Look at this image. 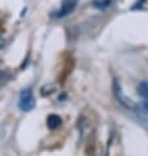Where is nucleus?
<instances>
[{
	"mask_svg": "<svg viewBox=\"0 0 148 156\" xmlns=\"http://www.w3.org/2000/svg\"><path fill=\"white\" fill-rule=\"evenodd\" d=\"M0 46H2V40H0Z\"/></svg>",
	"mask_w": 148,
	"mask_h": 156,
	"instance_id": "7",
	"label": "nucleus"
},
{
	"mask_svg": "<svg viewBox=\"0 0 148 156\" xmlns=\"http://www.w3.org/2000/svg\"><path fill=\"white\" fill-rule=\"evenodd\" d=\"M111 0H94L93 4L96 5V8H106L110 5Z\"/></svg>",
	"mask_w": 148,
	"mask_h": 156,
	"instance_id": "5",
	"label": "nucleus"
},
{
	"mask_svg": "<svg viewBox=\"0 0 148 156\" xmlns=\"http://www.w3.org/2000/svg\"><path fill=\"white\" fill-rule=\"evenodd\" d=\"M60 123H62V119H60L59 115L56 114H51L47 117V127L50 130H55L60 126Z\"/></svg>",
	"mask_w": 148,
	"mask_h": 156,
	"instance_id": "3",
	"label": "nucleus"
},
{
	"mask_svg": "<svg viewBox=\"0 0 148 156\" xmlns=\"http://www.w3.org/2000/svg\"><path fill=\"white\" fill-rule=\"evenodd\" d=\"M138 93L144 100V102L148 104V81H142L138 85Z\"/></svg>",
	"mask_w": 148,
	"mask_h": 156,
	"instance_id": "4",
	"label": "nucleus"
},
{
	"mask_svg": "<svg viewBox=\"0 0 148 156\" xmlns=\"http://www.w3.org/2000/svg\"><path fill=\"white\" fill-rule=\"evenodd\" d=\"M36 106V100H34L33 92L30 88L24 89L20 93V98H19V108L23 112H30L33 108Z\"/></svg>",
	"mask_w": 148,
	"mask_h": 156,
	"instance_id": "2",
	"label": "nucleus"
},
{
	"mask_svg": "<svg viewBox=\"0 0 148 156\" xmlns=\"http://www.w3.org/2000/svg\"><path fill=\"white\" fill-rule=\"evenodd\" d=\"M113 93H114L115 100L123 108H126V109H130V110H135V109H136V105L132 102V100L129 98L123 93V90H122V88H121L119 81L117 80V79H114V81H113Z\"/></svg>",
	"mask_w": 148,
	"mask_h": 156,
	"instance_id": "1",
	"label": "nucleus"
},
{
	"mask_svg": "<svg viewBox=\"0 0 148 156\" xmlns=\"http://www.w3.org/2000/svg\"><path fill=\"white\" fill-rule=\"evenodd\" d=\"M7 79H8V73L4 72V71H0V87L5 83Z\"/></svg>",
	"mask_w": 148,
	"mask_h": 156,
	"instance_id": "6",
	"label": "nucleus"
}]
</instances>
